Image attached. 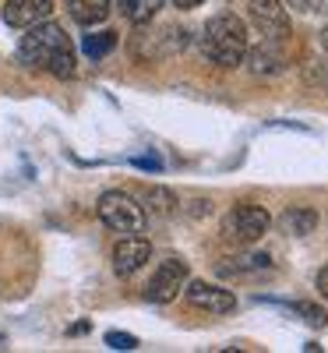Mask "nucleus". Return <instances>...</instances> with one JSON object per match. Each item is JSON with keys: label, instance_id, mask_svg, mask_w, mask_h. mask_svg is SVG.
<instances>
[{"label": "nucleus", "instance_id": "dca6fc26", "mask_svg": "<svg viewBox=\"0 0 328 353\" xmlns=\"http://www.w3.org/2000/svg\"><path fill=\"white\" fill-rule=\"evenodd\" d=\"M145 209H152L156 216H173L176 212V198L166 188H152V191L145 194Z\"/></svg>", "mask_w": 328, "mask_h": 353}, {"label": "nucleus", "instance_id": "4be33fe9", "mask_svg": "<svg viewBox=\"0 0 328 353\" xmlns=\"http://www.w3.org/2000/svg\"><path fill=\"white\" fill-rule=\"evenodd\" d=\"M321 46H325V53H328V25L321 28Z\"/></svg>", "mask_w": 328, "mask_h": 353}, {"label": "nucleus", "instance_id": "f03ea898", "mask_svg": "<svg viewBox=\"0 0 328 353\" xmlns=\"http://www.w3.org/2000/svg\"><path fill=\"white\" fill-rule=\"evenodd\" d=\"M201 50L216 68L244 64V57H247V25L229 11L208 18V25L201 28Z\"/></svg>", "mask_w": 328, "mask_h": 353}, {"label": "nucleus", "instance_id": "6ab92c4d", "mask_svg": "<svg viewBox=\"0 0 328 353\" xmlns=\"http://www.w3.org/2000/svg\"><path fill=\"white\" fill-rule=\"evenodd\" d=\"M304 11H328V0H296Z\"/></svg>", "mask_w": 328, "mask_h": 353}, {"label": "nucleus", "instance_id": "f3484780", "mask_svg": "<svg viewBox=\"0 0 328 353\" xmlns=\"http://www.w3.org/2000/svg\"><path fill=\"white\" fill-rule=\"evenodd\" d=\"M293 311L296 314H304V321H311V325H325V311L321 307H314V304H293Z\"/></svg>", "mask_w": 328, "mask_h": 353}, {"label": "nucleus", "instance_id": "6e6552de", "mask_svg": "<svg viewBox=\"0 0 328 353\" xmlns=\"http://www.w3.org/2000/svg\"><path fill=\"white\" fill-rule=\"evenodd\" d=\"M184 293H187V301H191L194 307H201V311H208V314H229V311L236 307V297H233L229 290L216 286V283L194 279V283H184Z\"/></svg>", "mask_w": 328, "mask_h": 353}, {"label": "nucleus", "instance_id": "a211bd4d", "mask_svg": "<svg viewBox=\"0 0 328 353\" xmlns=\"http://www.w3.org/2000/svg\"><path fill=\"white\" fill-rule=\"evenodd\" d=\"M106 346H113V350H138V339L127 336V332H106Z\"/></svg>", "mask_w": 328, "mask_h": 353}, {"label": "nucleus", "instance_id": "0eeeda50", "mask_svg": "<svg viewBox=\"0 0 328 353\" xmlns=\"http://www.w3.org/2000/svg\"><path fill=\"white\" fill-rule=\"evenodd\" d=\"M148 258H152V244L145 237H138V233H127V237L113 248V272L121 279H131L148 265Z\"/></svg>", "mask_w": 328, "mask_h": 353}, {"label": "nucleus", "instance_id": "9b49d317", "mask_svg": "<svg viewBox=\"0 0 328 353\" xmlns=\"http://www.w3.org/2000/svg\"><path fill=\"white\" fill-rule=\"evenodd\" d=\"M64 8L81 28L103 25L110 18V0H64Z\"/></svg>", "mask_w": 328, "mask_h": 353}, {"label": "nucleus", "instance_id": "aec40b11", "mask_svg": "<svg viewBox=\"0 0 328 353\" xmlns=\"http://www.w3.org/2000/svg\"><path fill=\"white\" fill-rule=\"evenodd\" d=\"M318 290H321V297L328 301V269H321V272H318Z\"/></svg>", "mask_w": 328, "mask_h": 353}, {"label": "nucleus", "instance_id": "20e7f679", "mask_svg": "<svg viewBox=\"0 0 328 353\" xmlns=\"http://www.w3.org/2000/svg\"><path fill=\"white\" fill-rule=\"evenodd\" d=\"M99 223L113 233H141L145 230V205L124 191H106L96 205Z\"/></svg>", "mask_w": 328, "mask_h": 353}, {"label": "nucleus", "instance_id": "412c9836", "mask_svg": "<svg viewBox=\"0 0 328 353\" xmlns=\"http://www.w3.org/2000/svg\"><path fill=\"white\" fill-rule=\"evenodd\" d=\"M173 4H176V8H181V11H191V8H198V4H205V0H173Z\"/></svg>", "mask_w": 328, "mask_h": 353}, {"label": "nucleus", "instance_id": "4468645a", "mask_svg": "<svg viewBox=\"0 0 328 353\" xmlns=\"http://www.w3.org/2000/svg\"><path fill=\"white\" fill-rule=\"evenodd\" d=\"M116 50V32L113 28H96V32L81 36V53L88 57V61H103V57H110Z\"/></svg>", "mask_w": 328, "mask_h": 353}, {"label": "nucleus", "instance_id": "2eb2a0df", "mask_svg": "<svg viewBox=\"0 0 328 353\" xmlns=\"http://www.w3.org/2000/svg\"><path fill=\"white\" fill-rule=\"evenodd\" d=\"M166 0H121V14L134 25H148L159 11H163Z\"/></svg>", "mask_w": 328, "mask_h": 353}, {"label": "nucleus", "instance_id": "ddd939ff", "mask_svg": "<svg viewBox=\"0 0 328 353\" xmlns=\"http://www.w3.org/2000/svg\"><path fill=\"white\" fill-rule=\"evenodd\" d=\"M279 226L286 233H293V237H307V233H314V226H318V212L307 209V205H293V209L283 212Z\"/></svg>", "mask_w": 328, "mask_h": 353}, {"label": "nucleus", "instance_id": "9d476101", "mask_svg": "<svg viewBox=\"0 0 328 353\" xmlns=\"http://www.w3.org/2000/svg\"><path fill=\"white\" fill-rule=\"evenodd\" d=\"M53 14V0H8L4 4V21L11 28H32Z\"/></svg>", "mask_w": 328, "mask_h": 353}, {"label": "nucleus", "instance_id": "39448f33", "mask_svg": "<svg viewBox=\"0 0 328 353\" xmlns=\"http://www.w3.org/2000/svg\"><path fill=\"white\" fill-rule=\"evenodd\" d=\"M184 283H187V261L184 258H166L159 269H156V276L145 283L141 297L148 304H170L176 293L184 290Z\"/></svg>", "mask_w": 328, "mask_h": 353}, {"label": "nucleus", "instance_id": "7ed1b4c3", "mask_svg": "<svg viewBox=\"0 0 328 353\" xmlns=\"http://www.w3.org/2000/svg\"><path fill=\"white\" fill-rule=\"evenodd\" d=\"M268 226H272V216L261 205H233L223 216V241L233 248H251L268 233Z\"/></svg>", "mask_w": 328, "mask_h": 353}, {"label": "nucleus", "instance_id": "423d86ee", "mask_svg": "<svg viewBox=\"0 0 328 353\" xmlns=\"http://www.w3.org/2000/svg\"><path fill=\"white\" fill-rule=\"evenodd\" d=\"M247 11H251V21L261 28L265 39H286L289 36V14L283 8V0H247Z\"/></svg>", "mask_w": 328, "mask_h": 353}, {"label": "nucleus", "instance_id": "f257e3e1", "mask_svg": "<svg viewBox=\"0 0 328 353\" xmlns=\"http://www.w3.org/2000/svg\"><path fill=\"white\" fill-rule=\"evenodd\" d=\"M18 61L32 71H46L57 78H71L78 71V57L71 39L64 36V28L57 21H39L32 28H25V36L18 43Z\"/></svg>", "mask_w": 328, "mask_h": 353}, {"label": "nucleus", "instance_id": "f8f14e48", "mask_svg": "<svg viewBox=\"0 0 328 353\" xmlns=\"http://www.w3.org/2000/svg\"><path fill=\"white\" fill-rule=\"evenodd\" d=\"M244 61L251 64L254 74H279L283 71V53H279V46L272 39H265L261 46H254Z\"/></svg>", "mask_w": 328, "mask_h": 353}, {"label": "nucleus", "instance_id": "1a4fd4ad", "mask_svg": "<svg viewBox=\"0 0 328 353\" xmlns=\"http://www.w3.org/2000/svg\"><path fill=\"white\" fill-rule=\"evenodd\" d=\"M216 272L226 279H247V276H261V272H272V258L265 251H244L236 258H223L216 265Z\"/></svg>", "mask_w": 328, "mask_h": 353}]
</instances>
